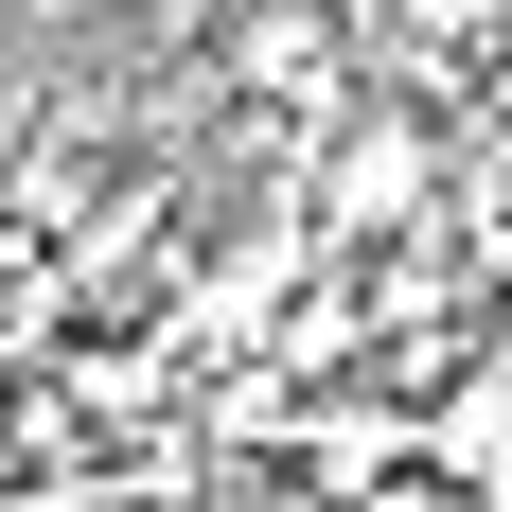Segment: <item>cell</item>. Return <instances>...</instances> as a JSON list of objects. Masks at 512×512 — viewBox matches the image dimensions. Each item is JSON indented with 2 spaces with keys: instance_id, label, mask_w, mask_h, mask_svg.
Returning <instances> with one entry per match:
<instances>
[{
  "instance_id": "4",
  "label": "cell",
  "mask_w": 512,
  "mask_h": 512,
  "mask_svg": "<svg viewBox=\"0 0 512 512\" xmlns=\"http://www.w3.org/2000/svg\"><path fill=\"white\" fill-rule=\"evenodd\" d=\"M336 512H460V477H407V460H389L371 495H336Z\"/></svg>"
},
{
  "instance_id": "6",
  "label": "cell",
  "mask_w": 512,
  "mask_h": 512,
  "mask_svg": "<svg viewBox=\"0 0 512 512\" xmlns=\"http://www.w3.org/2000/svg\"><path fill=\"white\" fill-rule=\"evenodd\" d=\"M265 512H336V495H318V477H283V495H265Z\"/></svg>"
},
{
  "instance_id": "2",
  "label": "cell",
  "mask_w": 512,
  "mask_h": 512,
  "mask_svg": "<svg viewBox=\"0 0 512 512\" xmlns=\"http://www.w3.org/2000/svg\"><path fill=\"white\" fill-rule=\"evenodd\" d=\"M336 0H230V89L248 106H283V124H318V106H336Z\"/></svg>"
},
{
  "instance_id": "1",
  "label": "cell",
  "mask_w": 512,
  "mask_h": 512,
  "mask_svg": "<svg viewBox=\"0 0 512 512\" xmlns=\"http://www.w3.org/2000/svg\"><path fill=\"white\" fill-rule=\"evenodd\" d=\"M424 195H442V142H424L407 106H354L336 159H318V248H389Z\"/></svg>"
},
{
  "instance_id": "7",
  "label": "cell",
  "mask_w": 512,
  "mask_h": 512,
  "mask_svg": "<svg viewBox=\"0 0 512 512\" xmlns=\"http://www.w3.org/2000/svg\"><path fill=\"white\" fill-rule=\"evenodd\" d=\"M495 336H512V301H495Z\"/></svg>"
},
{
  "instance_id": "5",
  "label": "cell",
  "mask_w": 512,
  "mask_h": 512,
  "mask_svg": "<svg viewBox=\"0 0 512 512\" xmlns=\"http://www.w3.org/2000/svg\"><path fill=\"white\" fill-rule=\"evenodd\" d=\"M212 18H230V0H142V36H212Z\"/></svg>"
},
{
  "instance_id": "3",
  "label": "cell",
  "mask_w": 512,
  "mask_h": 512,
  "mask_svg": "<svg viewBox=\"0 0 512 512\" xmlns=\"http://www.w3.org/2000/svg\"><path fill=\"white\" fill-rule=\"evenodd\" d=\"M424 477H512V371H477V389L424 407Z\"/></svg>"
}]
</instances>
